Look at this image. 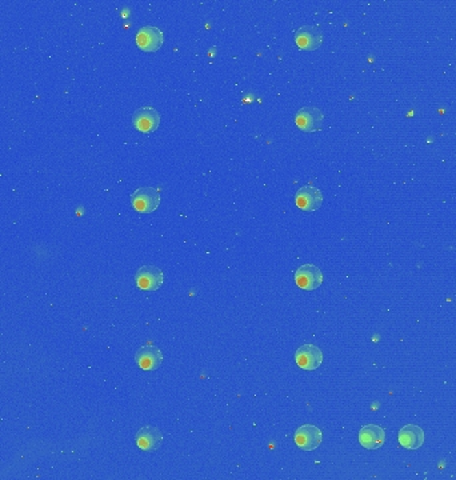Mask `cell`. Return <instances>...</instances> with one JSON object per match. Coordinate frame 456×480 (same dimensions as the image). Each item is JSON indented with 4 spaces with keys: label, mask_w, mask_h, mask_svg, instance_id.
<instances>
[{
    "label": "cell",
    "mask_w": 456,
    "mask_h": 480,
    "mask_svg": "<svg viewBox=\"0 0 456 480\" xmlns=\"http://www.w3.org/2000/svg\"><path fill=\"white\" fill-rule=\"evenodd\" d=\"M132 207L142 214H151L160 204V192L155 187H139L131 195Z\"/></svg>",
    "instance_id": "6da1fadb"
},
{
    "label": "cell",
    "mask_w": 456,
    "mask_h": 480,
    "mask_svg": "<svg viewBox=\"0 0 456 480\" xmlns=\"http://www.w3.org/2000/svg\"><path fill=\"white\" fill-rule=\"evenodd\" d=\"M136 286L144 291H156L165 282L163 271L155 265H143L135 275Z\"/></svg>",
    "instance_id": "7a4b0ae2"
},
{
    "label": "cell",
    "mask_w": 456,
    "mask_h": 480,
    "mask_svg": "<svg viewBox=\"0 0 456 480\" xmlns=\"http://www.w3.org/2000/svg\"><path fill=\"white\" fill-rule=\"evenodd\" d=\"M295 282L302 289L313 291L323 283V274L315 264H303L295 272Z\"/></svg>",
    "instance_id": "3957f363"
},
{
    "label": "cell",
    "mask_w": 456,
    "mask_h": 480,
    "mask_svg": "<svg viewBox=\"0 0 456 480\" xmlns=\"http://www.w3.org/2000/svg\"><path fill=\"white\" fill-rule=\"evenodd\" d=\"M132 124L143 134L154 132L160 124V115L154 107H141L132 115Z\"/></svg>",
    "instance_id": "277c9868"
},
{
    "label": "cell",
    "mask_w": 456,
    "mask_h": 480,
    "mask_svg": "<svg viewBox=\"0 0 456 480\" xmlns=\"http://www.w3.org/2000/svg\"><path fill=\"white\" fill-rule=\"evenodd\" d=\"M296 206L306 213H313L322 207L323 193L315 186H303L295 195Z\"/></svg>",
    "instance_id": "5b68a950"
},
{
    "label": "cell",
    "mask_w": 456,
    "mask_h": 480,
    "mask_svg": "<svg viewBox=\"0 0 456 480\" xmlns=\"http://www.w3.org/2000/svg\"><path fill=\"white\" fill-rule=\"evenodd\" d=\"M165 42V35L158 27L145 25L136 34V45L145 52H156Z\"/></svg>",
    "instance_id": "8992f818"
},
{
    "label": "cell",
    "mask_w": 456,
    "mask_h": 480,
    "mask_svg": "<svg viewBox=\"0 0 456 480\" xmlns=\"http://www.w3.org/2000/svg\"><path fill=\"white\" fill-rule=\"evenodd\" d=\"M323 32L315 25H303L295 34V43L300 49L315 51L323 43Z\"/></svg>",
    "instance_id": "52a82bcc"
},
{
    "label": "cell",
    "mask_w": 456,
    "mask_h": 480,
    "mask_svg": "<svg viewBox=\"0 0 456 480\" xmlns=\"http://www.w3.org/2000/svg\"><path fill=\"white\" fill-rule=\"evenodd\" d=\"M135 360L144 371H155L163 363V354L156 346L147 343L138 350Z\"/></svg>",
    "instance_id": "ba28073f"
},
{
    "label": "cell",
    "mask_w": 456,
    "mask_h": 480,
    "mask_svg": "<svg viewBox=\"0 0 456 480\" xmlns=\"http://www.w3.org/2000/svg\"><path fill=\"white\" fill-rule=\"evenodd\" d=\"M296 364L307 371H313L323 363V352L313 344H304L298 348L295 354Z\"/></svg>",
    "instance_id": "9c48e42d"
},
{
    "label": "cell",
    "mask_w": 456,
    "mask_h": 480,
    "mask_svg": "<svg viewBox=\"0 0 456 480\" xmlns=\"http://www.w3.org/2000/svg\"><path fill=\"white\" fill-rule=\"evenodd\" d=\"M324 119L323 112L316 107H303L295 117L296 125L304 132H316Z\"/></svg>",
    "instance_id": "30bf717a"
},
{
    "label": "cell",
    "mask_w": 456,
    "mask_h": 480,
    "mask_svg": "<svg viewBox=\"0 0 456 480\" xmlns=\"http://www.w3.org/2000/svg\"><path fill=\"white\" fill-rule=\"evenodd\" d=\"M295 443L304 451H313L322 443V431L313 424H303L295 432Z\"/></svg>",
    "instance_id": "8fae6325"
},
{
    "label": "cell",
    "mask_w": 456,
    "mask_h": 480,
    "mask_svg": "<svg viewBox=\"0 0 456 480\" xmlns=\"http://www.w3.org/2000/svg\"><path fill=\"white\" fill-rule=\"evenodd\" d=\"M385 432L381 426L367 424L359 431V443L367 450H378L384 444Z\"/></svg>",
    "instance_id": "7c38bea8"
},
{
    "label": "cell",
    "mask_w": 456,
    "mask_h": 480,
    "mask_svg": "<svg viewBox=\"0 0 456 480\" xmlns=\"http://www.w3.org/2000/svg\"><path fill=\"white\" fill-rule=\"evenodd\" d=\"M398 439L400 446L405 447L406 450H418L423 446L426 436H424V431L419 426L407 424L400 429Z\"/></svg>",
    "instance_id": "4fadbf2b"
},
{
    "label": "cell",
    "mask_w": 456,
    "mask_h": 480,
    "mask_svg": "<svg viewBox=\"0 0 456 480\" xmlns=\"http://www.w3.org/2000/svg\"><path fill=\"white\" fill-rule=\"evenodd\" d=\"M163 442V435L159 429L145 426L136 435V444L143 451H156Z\"/></svg>",
    "instance_id": "5bb4252c"
}]
</instances>
